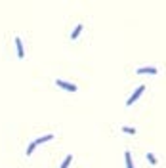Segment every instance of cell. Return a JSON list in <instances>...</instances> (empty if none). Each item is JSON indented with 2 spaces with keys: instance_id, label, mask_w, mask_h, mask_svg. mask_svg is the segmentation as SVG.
Wrapping results in <instances>:
<instances>
[{
  "instance_id": "10",
  "label": "cell",
  "mask_w": 166,
  "mask_h": 168,
  "mask_svg": "<svg viewBox=\"0 0 166 168\" xmlns=\"http://www.w3.org/2000/svg\"><path fill=\"white\" fill-rule=\"evenodd\" d=\"M147 161H149V162H153V164H156V158H155L153 153H147Z\"/></svg>"
},
{
  "instance_id": "6",
  "label": "cell",
  "mask_w": 166,
  "mask_h": 168,
  "mask_svg": "<svg viewBox=\"0 0 166 168\" xmlns=\"http://www.w3.org/2000/svg\"><path fill=\"white\" fill-rule=\"evenodd\" d=\"M124 158H126V166L128 168H134V162H132V155H130V153H124Z\"/></svg>"
},
{
  "instance_id": "3",
  "label": "cell",
  "mask_w": 166,
  "mask_h": 168,
  "mask_svg": "<svg viewBox=\"0 0 166 168\" xmlns=\"http://www.w3.org/2000/svg\"><path fill=\"white\" fill-rule=\"evenodd\" d=\"M15 48H17V57H19V59H23L25 52H23V44H21V38H19V36H15Z\"/></svg>"
},
{
  "instance_id": "11",
  "label": "cell",
  "mask_w": 166,
  "mask_h": 168,
  "mask_svg": "<svg viewBox=\"0 0 166 168\" xmlns=\"http://www.w3.org/2000/svg\"><path fill=\"white\" fill-rule=\"evenodd\" d=\"M35 147H36V145H35V143H31V145H29V147H27V151H25V153H27V155H29V157H31V153H33V151H35Z\"/></svg>"
},
{
  "instance_id": "1",
  "label": "cell",
  "mask_w": 166,
  "mask_h": 168,
  "mask_svg": "<svg viewBox=\"0 0 166 168\" xmlns=\"http://www.w3.org/2000/svg\"><path fill=\"white\" fill-rule=\"evenodd\" d=\"M55 84H57L59 88L69 90V92H76V86H75V84H71V82H65V80H55Z\"/></svg>"
},
{
  "instance_id": "7",
  "label": "cell",
  "mask_w": 166,
  "mask_h": 168,
  "mask_svg": "<svg viewBox=\"0 0 166 168\" xmlns=\"http://www.w3.org/2000/svg\"><path fill=\"white\" fill-rule=\"evenodd\" d=\"M80 31H82V25H76V29L73 31V34H71V38H76L78 34H80Z\"/></svg>"
},
{
  "instance_id": "8",
  "label": "cell",
  "mask_w": 166,
  "mask_h": 168,
  "mask_svg": "<svg viewBox=\"0 0 166 168\" xmlns=\"http://www.w3.org/2000/svg\"><path fill=\"white\" fill-rule=\"evenodd\" d=\"M71 161H73V157H71V155H69V157H65V161H63V164L59 166V168H67L69 164H71Z\"/></svg>"
},
{
  "instance_id": "5",
  "label": "cell",
  "mask_w": 166,
  "mask_h": 168,
  "mask_svg": "<svg viewBox=\"0 0 166 168\" xmlns=\"http://www.w3.org/2000/svg\"><path fill=\"white\" fill-rule=\"evenodd\" d=\"M54 138V134H46V136H42V138H38L35 142V145H40V143H46V142H50V139Z\"/></svg>"
},
{
  "instance_id": "2",
  "label": "cell",
  "mask_w": 166,
  "mask_h": 168,
  "mask_svg": "<svg viewBox=\"0 0 166 168\" xmlns=\"http://www.w3.org/2000/svg\"><path fill=\"white\" fill-rule=\"evenodd\" d=\"M143 90H145V86H143V84H141V86H140V88H137V90H136V92H134V96H132L130 99H128V103H126V105H132V103H134V101H136V99H137V98H140V96H141V94H143Z\"/></svg>"
},
{
  "instance_id": "9",
  "label": "cell",
  "mask_w": 166,
  "mask_h": 168,
  "mask_svg": "<svg viewBox=\"0 0 166 168\" xmlns=\"http://www.w3.org/2000/svg\"><path fill=\"white\" fill-rule=\"evenodd\" d=\"M122 132H126V134H136V130L130 128V126H122Z\"/></svg>"
},
{
  "instance_id": "4",
  "label": "cell",
  "mask_w": 166,
  "mask_h": 168,
  "mask_svg": "<svg viewBox=\"0 0 166 168\" xmlns=\"http://www.w3.org/2000/svg\"><path fill=\"white\" fill-rule=\"evenodd\" d=\"M143 73H149V75H156V69H155V67H140V69H137V75H143Z\"/></svg>"
}]
</instances>
